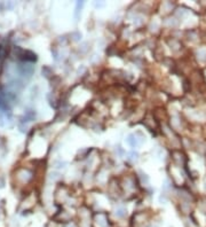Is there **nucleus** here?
Wrapping results in <instances>:
<instances>
[{
  "instance_id": "7ed1b4c3",
  "label": "nucleus",
  "mask_w": 206,
  "mask_h": 227,
  "mask_svg": "<svg viewBox=\"0 0 206 227\" xmlns=\"http://www.w3.org/2000/svg\"><path fill=\"white\" fill-rule=\"evenodd\" d=\"M84 6V1H78L76 4V12H75V16L78 17L79 16V12H81V8Z\"/></svg>"
},
{
  "instance_id": "f257e3e1",
  "label": "nucleus",
  "mask_w": 206,
  "mask_h": 227,
  "mask_svg": "<svg viewBox=\"0 0 206 227\" xmlns=\"http://www.w3.org/2000/svg\"><path fill=\"white\" fill-rule=\"evenodd\" d=\"M126 140H127V143L131 147H133V148H135V147H137L140 145V141H139V139H137V137L135 134H129Z\"/></svg>"
},
{
  "instance_id": "39448f33",
  "label": "nucleus",
  "mask_w": 206,
  "mask_h": 227,
  "mask_svg": "<svg viewBox=\"0 0 206 227\" xmlns=\"http://www.w3.org/2000/svg\"><path fill=\"white\" fill-rule=\"evenodd\" d=\"M129 159L131 161H137V158H139V154L137 153H135V151H132L131 154H129Z\"/></svg>"
},
{
  "instance_id": "20e7f679",
  "label": "nucleus",
  "mask_w": 206,
  "mask_h": 227,
  "mask_svg": "<svg viewBox=\"0 0 206 227\" xmlns=\"http://www.w3.org/2000/svg\"><path fill=\"white\" fill-rule=\"evenodd\" d=\"M97 224L101 227H107V223H105V218L103 216H100L97 217Z\"/></svg>"
},
{
  "instance_id": "f03ea898",
  "label": "nucleus",
  "mask_w": 206,
  "mask_h": 227,
  "mask_svg": "<svg viewBox=\"0 0 206 227\" xmlns=\"http://www.w3.org/2000/svg\"><path fill=\"white\" fill-rule=\"evenodd\" d=\"M115 215H116V217H118V218H124V217L126 216V209H125V208H118V209L116 210Z\"/></svg>"
}]
</instances>
